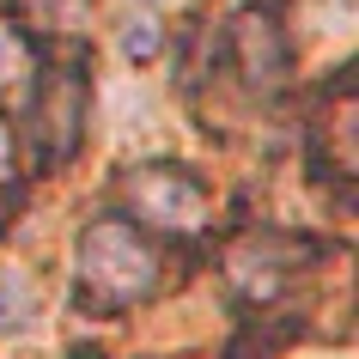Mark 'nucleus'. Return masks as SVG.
I'll return each mask as SVG.
<instances>
[{
  "mask_svg": "<svg viewBox=\"0 0 359 359\" xmlns=\"http://www.w3.org/2000/svg\"><path fill=\"white\" fill-rule=\"evenodd\" d=\"M86 116H92L86 61L31 74V86H25V147H31V158H37V170H61L79 152Z\"/></svg>",
  "mask_w": 359,
  "mask_h": 359,
  "instance_id": "nucleus-3",
  "label": "nucleus"
},
{
  "mask_svg": "<svg viewBox=\"0 0 359 359\" xmlns=\"http://www.w3.org/2000/svg\"><path fill=\"white\" fill-rule=\"evenodd\" d=\"M147 49H158V31H128V55H147Z\"/></svg>",
  "mask_w": 359,
  "mask_h": 359,
  "instance_id": "nucleus-10",
  "label": "nucleus"
},
{
  "mask_svg": "<svg viewBox=\"0 0 359 359\" xmlns=\"http://www.w3.org/2000/svg\"><path fill=\"white\" fill-rule=\"evenodd\" d=\"M311 177L323 183H347L353 177V92H347V79H335L329 92H323V116L311 122Z\"/></svg>",
  "mask_w": 359,
  "mask_h": 359,
  "instance_id": "nucleus-6",
  "label": "nucleus"
},
{
  "mask_svg": "<svg viewBox=\"0 0 359 359\" xmlns=\"http://www.w3.org/2000/svg\"><path fill=\"white\" fill-rule=\"evenodd\" d=\"M31 74H37V43L25 37L13 19H0V97L25 92Z\"/></svg>",
  "mask_w": 359,
  "mask_h": 359,
  "instance_id": "nucleus-8",
  "label": "nucleus"
},
{
  "mask_svg": "<svg viewBox=\"0 0 359 359\" xmlns=\"http://www.w3.org/2000/svg\"><path fill=\"white\" fill-rule=\"evenodd\" d=\"M165 286V250L128 213H97L74 238V311L116 317Z\"/></svg>",
  "mask_w": 359,
  "mask_h": 359,
  "instance_id": "nucleus-1",
  "label": "nucleus"
},
{
  "mask_svg": "<svg viewBox=\"0 0 359 359\" xmlns=\"http://www.w3.org/2000/svg\"><path fill=\"white\" fill-rule=\"evenodd\" d=\"M116 213H128L152 238H195L213 226V189L189 165L170 158H147L116 177Z\"/></svg>",
  "mask_w": 359,
  "mask_h": 359,
  "instance_id": "nucleus-2",
  "label": "nucleus"
},
{
  "mask_svg": "<svg viewBox=\"0 0 359 359\" xmlns=\"http://www.w3.org/2000/svg\"><path fill=\"white\" fill-rule=\"evenodd\" d=\"M311 262H317V244H311V238H292V231H280V226H262V231H250V238L231 244L226 280L238 286L250 304H274Z\"/></svg>",
  "mask_w": 359,
  "mask_h": 359,
  "instance_id": "nucleus-4",
  "label": "nucleus"
},
{
  "mask_svg": "<svg viewBox=\"0 0 359 359\" xmlns=\"http://www.w3.org/2000/svg\"><path fill=\"white\" fill-rule=\"evenodd\" d=\"M226 67L256 97H280L292 86V37H286V25L274 13H262V6H244L226 25Z\"/></svg>",
  "mask_w": 359,
  "mask_h": 359,
  "instance_id": "nucleus-5",
  "label": "nucleus"
},
{
  "mask_svg": "<svg viewBox=\"0 0 359 359\" xmlns=\"http://www.w3.org/2000/svg\"><path fill=\"white\" fill-rule=\"evenodd\" d=\"M13 158H19V140H13V128L0 122V183L13 177Z\"/></svg>",
  "mask_w": 359,
  "mask_h": 359,
  "instance_id": "nucleus-9",
  "label": "nucleus"
},
{
  "mask_svg": "<svg viewBox=\"0 0 359 359\" xmlns=\"http://www.w3.org/2000/svg\"><path fill=\"white\" fill-rule=\"evenodd\" d=\"M43 311V292L31 280V268H13L0 262V335H25Z\"/></svg>",
  "mask_w": 359,
  "mask_h": 359,
  "instance_id": "nucleus-7",
  "label": "nucleus"
}]
</instances>
